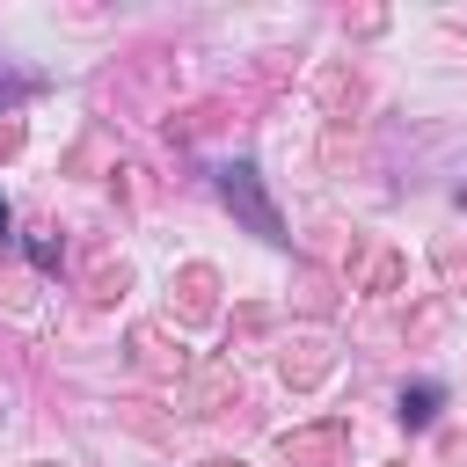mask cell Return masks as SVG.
Listing matches in <instances>:
<instances>
[{
	"mask_svg": "<svg viewBox=\"0 0 467 467\" xmlns=\"http://www.w3.org/2000/svg\"><path fill=\"white\" fill-rule=\"evenodd\" d=\"M226 197H241V212L263 226V234H277V219H270V204L255 197V182H248V168H226Z\"/></svg>",
	"mask_w": 467,
	"mask_h": 467,
	"instance_id": "cell-1",
	"label": "cell"
},
{
	"mask_svg": "<svg viewBox=\"0 0 467 467\" xmlns=\"http://www.w3.org/2000/svg\"><path fill=\"white\" fill-rule=\"evenodd\" d=\"M0 226H7V212H0Z\"/></svg>",
	"mask_w": 467,
	"mask_h": 467,
	"instance_id": "cell-2",
	"label": "cell"
}]
</instances>
